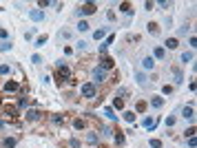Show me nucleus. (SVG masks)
I'll return each instance as SVG.
<instances>
[{
  "instance_id": "obj_1",
  "label": "nucleus",
  "mask_w": 197,
  "mask_h": 148,
  "mask_svg": "<svg viewBox=\"0 0 197 148\" xmlns=\"http://www.w3.org/2000/svg\"><path fill=\"white\" fill-rule=\"evenodd\" d=\"M80 95H82L84 99H95V97H98V88H95V84H91V82L82 84V86H80Z\"/></svg>"
},
{
  "instance_id": "obj_2",
  "label": "nucleus",
  "mask_w": 197,
  "mask_h": 148,
  "mask_svg": "<svg viewBox=\"0 0 197 148\" xmlns=\"http://www.w3.org/2000/svg\"><path fill=\"white\" fill-rule=\"evenodd\" d=\"M67 80H71V71L60 62L58 64V84H60V88H62V82H67Z\"/></svg>"
},
{
  "instance_id": "obj_3",
  "label": "nucleus",
  "mask_w": 197,
  "mask_h": 148,
  "mask_svg": "<svg viewBox=\"0 0 197 148\" xmlns=\"http://www.w3.org/2000/svg\"><path fill=\"white\" fill-rule=\"evenodd\" d=\"M98 11V5L95 2H84V5H80V13L82 16H91V13H95Z\"/></svg>"
},
{
  "instance_id": "obj_4",
  "label": "nucleus",
  "mask_w": 197,
  "mask_h": 148,
  "mask_svg": "<svg viewBox=\"0 0 197 148\" xmlns=\"http://www.w3.org/2000/svg\"><path fill=\"white\" fill-rule=\"evenodd\" d=\"M16 91H20V84H18L16 80L5 82V93H16Z\"/></svg>"
},
{
  "instance_id": "obj_5",
  "label": "nucleus",
  "mask_w": 197,
  "mask_h": 148,
  "mask_svg": "<svg viewBox=\"0 0 197 148\" xmlns=\"http://www.w3.org/2000/svg\"><path fill=\"white\" fill-rule=\"evenodd\" d=\"M29 18L33 22H42L44 20V11H42V9H33V11H29Z\"/></svg>"
},
{
  "instance_id": "obj_6",
  "label": "nucleus",
  "mask_w": 197,
  "mask_h": 148,
  "mask_svg": "<svg viewBox=\"0 0 197 148\" xmlns=\"http://www.w3.org/2000/svg\"><path fill=\"white\" fill-rule=\"evenodd\" d=\"M100 82H104V71L98 67V69H93V82L91 84H100Z\"/></svg>"
},
{
  "instance_id": "obj_7",
  "label": "nucleus",
  "mask_w": 197,
  "mask_h": 148,
  "mask_svg": "<svg viewBox=\"0 0 197 148\" xmlns=\"http://www.w3.org/2000/svg\"><path fill=\"white\" fill-rule=\"evenodd\" d=\"M113 67H115V60H113V58H106V55H104V58H102V62H100V69L106 71V69H113Z\"/></svg>"
},
{
  "instance_id": "obj_8",
  "label": "nucleus",
  "mask_w": 197,
  "mask_h": 148,
  "mask_svg": "<svg viewBox=\"0 0 197 148\" xmlns=\"http://www.w3.org/2000/svg\"><path fill=\"white\" fill-rule=\"evenodd\" d=\"M87 126H89V122L84 117H76V119H73V128H76V131H84Z\"/></svg>"
},
{
  "instance_id": "obj_9",
  "label": "nucleus",
  "mask_w": 197,
  "mask_h": 148,
  "mask_svg": "<svg viewBox=\"0 0 197 148\" xmlns=\"http://www.w3.org/2000/svg\"><path fill=\"white\" fill-rule=\"evenodd\" d=\"M27 119H29V122H38V119L42 117V113L40 110H27V115H24Z\"/></svg>"
},
{
  "instance_id": "obj_10",
  "label": "nucleus",
  "mask_w": 197,
  "mask_h": 148,
  "mask_svg": "<svg viewBox=\"0 0 197 148\" xmlns=\"http://www.w3.org/2000/svg\"><path fill=\"white\" fill-rule=\"evenodd\" d=\"M151 106H153V108H162V106H164V97H162V95H153V97H151Z\"/></svg>"
},
{
  "instance_id": "obj_11",
  "label": "nucleus",
  "mask_w": 197,
  "mask_h": 148,
  "mask_svg": "<svg viewBox=\"0 0 197 148\" xmlns=\"http://www.w3.org/2000/svg\"><path fill=\"white\" fill-rule=\"evenodd\" d=\"M182 117H184V119H193V117H195V108H193V106H184V108H182Z\"/></svg>"
},
{
  "instance_id": "obj_12",
  "label": "nucleus",
  "mask_w": 197,
  "mask_h": 148,
  "mask_svg": "<svg viewBox=\"0 0 197 148\" xmlns=\"http://www.w3.org/2000/svg\"><path fill=\"white\" fill-rule=\"evenodd\" d=\"M113 139H115L117 146H124V139H126V137H124V133H122V131H115V133H113Z\"/></svg>"
},
{
  "instance_id": "obj_13",
  "label": "nucleus",
  "mask_w": 197,
  "mask_h": 148,
  "mask_svg": "<svg viewBox=\"0 0 197 148\" xmlns=\"http://www.w3.org/2000/svg\"><path fill=\"white\" fill-rule=\"evenodd\" d=\"M171 71H173V75H175V84H182V82H184V75H182V71L177 69V67H173Z\"/></svg>"
},
{
  "instance_id": "obj_14",
  "label": "nucleus",
  "mask_w": 197,
  "mask_h": 148,
  "mask_svg": "<svg viewBox=\"0 0 197 148\" xmlns=\"http://www.w3.org/2000/svg\"><path fill=\"white\" fill-rule=\"evenodd\" d=\"M87 142H89L91 146H95V144L100 142V135H98V133H87Z\"/></svg>"
},
{
  "instance_id": "obj_15",
  "label": "nucleus",
  "mask_w": 197,
  "mask_h": 148,
  "mask_svg": "<svg viewBox=\"0 0 197 148\" xmlns=\"http://www.w3.org/2000/svg\"><path fill=\"white\" fill-rule=\"evenodd\" d=\"M2 148H16V137H5V139H2Z\"/></svg>"
},
{
  "instance_id": "obj_16",
  "label": "nucleus",
  "mask_w": 197,
  "mask_h": 148,
  "mask_svg": "<svg viewBox=\"0 0 197 148\" xmlns=\"http://www.w3.org/2000/svg\"><path fill=\"white\" fill-rule=\"evenodd\" d=\"M164 47H166V49H177V47H180V40H177V38H168Z\"/></svg>"
},
{
  "instance_id": "obj_17",
  "label": "nucleus",
  "mask_w": 197,
  "mask_h": 148,
  "mask_svg": "<svg viewBox=\"0 0 197 148\" xmlns=\"http://www.w3.org/2000/svg\"><path fill=\"white\" fill-rule=\"evenodd\" d=\"M113 40H115V35H109V38L104 40V44H102V47H100V53H102V55H104V53H106V49H109V44H111V42H113Z\"/></svg>"
},
{
  "instance_id": "obj_18",
  "label": "nucleus",
  "mask_w": 197,
  "mask_h": 148,
  "mask_svg": "<svg viewBox=\"0 0 197 148\" xmlns=\"http://www.w3.org/2000/svg\"><path fill=\"white\" fill-rule=\"evenodd\" d=\"M153 53H155V58H157V60H164V58H166V49H164V47H155V51H153Z\"/></svg>"
},
{
  "instance_id": "obj_19",
  "label": "nucleus",
  "mask_w": 197,
  "mask_h": 148,
  "mask_svg": "<svg viewBox=\"0 0 197 148\" xmlns=\"http://www.w3.org/2000/svg\"><path fill=\"white\" fill-rule=\"evenodd\" d=\"M142 67H144V69H151V71H153L155 62H153V58H151V55H148V58H144V60H142Z\"/></svg>"
},
{
  "instance_id": "obj_20",
  "label": "nucleus",
  "mask_w": 197,
  "mask_h": 148,
  "mask_svg": "<svg viewBox=\"0 0 197 148\" xmlns=\"http://www.w3.org/2000/svg\"><path fill=\"white\" fill-rule=\"evenodd\" d=\"M5 115H9V117H18V108H16V106H5Z\"/></svg>"
},
{
  "instance_id": "obj_21",
  "label": "nucleus",
  "mask_w": 197,
  "mask_h": 148,
  "mask_svg": "<svg viewBox=\"0 0 197 148\" xmlns=\"http://www.w3.org/2000/svg\"><path fill=\"white\" fill-rule=\"evenodd\" d=\"M124 119L128 124H135V113H133V110H124Z\"/></svg>"
},
{
  "instance_id": "obj_22",
  "label": "nucleus",
  "mask_w": 197,
  "mask_h": 148,
  "mask_svg": "<svg viewBox=\"0 0 197 148\" xmlns=\"http://www.w3.org/2000/svg\"><path fill=\"white\" fill-rule=\"evenodd\" d=\"M104 115H106L109 119H113V122H117V115H115L113 108H104Z\"/></svg>"
},
{
  "instance_id": "obj_23",
  "label": "nucleus",
  "mask_w": 197,
  "mask_h": 148,
  "mask_svg": "<svg viewBox=\"0 0 197 148\" xmlns=\"http://www.w3.org/2000/svg\"><path fill=\"white\" fill-rule=\"evenodd\" d=\"M0 75H11V67L9 64H0Z\"/></svg>"
},
{
  "instance_id": "obj_24",
  "label": "nucleus",
  "mask_w": 197,
  "mask_h": 148,
  "mask_svg": "<svg viewBox=\"0 0 197 148\" xmlns=\"http://www.w3.org/2000/svg\"><path fill=\"white\" fill-rule=\"evenodd\" d=\"M51 122H53V124H64V115L53 113V115H51Z\"/></svg>"
},
{
  "instance_id": "obj_25",
  "label": "nucleus",
  "mask_w": 197,
  "mask_h": 148,
  "mask_svg": "<svg viewBox=\"0 0 197 148\" xmlns=\"http://www.w3.org/2000/svg\"><path fill=\"white\" fill-rule=\"evenodd\" d=\"M142 124H144V128H155V119L153 117H144Z\"/></svg>"
},
{
  "instance_id": "obj_26",
  "label": "nucleus",
  "mask_w": 197,
  "mask_h": 148,
  "mask_svg": "<svg viewBox=\"0 0 197 148\" xmlns=\"http://www.w3.org/2000/svg\"><path fill=\"white\" fill-rule=\"evenodd\" d=\"M144 110H146V102H137V104H135V110H133V113H144Z\"/></svg>"
},
{
  "instance_id": "obj_27",
  "label": "nucleus",
  "mask_w": 197,
  "mask_h": 148,
  "mask_svg": "<svg viewBox=\"0 0 197 148\" xmlns=\"http://www.w3.org/2000/svg\"><path fill=\"white\" fill-rule=\"evenodd\" d=\"M135 80H137V84H139V86H146V75H144V73H137Z\"/></svg>"
},
{
  "instance_id": "obj_28",
  "label": "nucleus",
  "mask_w": 197,
  "mask_h": 148,
  "mask_svg": "<svg viewBox=\"0 0 197 148\" xmlns=\"http://www.w3.org/2000/svg\"><path fill=\"white\" fill-rule=\"evenodd\" d=\"M120 11H124V13H128V16H131V13H133V9H131V5H128V2H122V5H120Z\"/></svg>"
},
{
  "instance_id": "obj_29",
  "label": "nucleus",
  "mask_w": 197,
  "mask_h": 148,
  "mask_svg": "<svg viewBox=\"0 0 197 148\" xmlns=\"http://www.w3.org/2000/svg\"><path fill=\"white\" fill-rule=\"evenodd\" d=\"M104 35H106V29H98V31H93V38H95V40H102Z\"/></svg>"
},
{
  "instance_id": "obj_30",
  "label": "nucleus",
  "mask_w": 197,
  "mask_h": 148,
  "mask_svg": "<svg viewBox=\"0 0 197 148\" xmlns=\"http://www.w3.org/2000/svg\"><path fill=\"white\" fill-rule=\"evenodd\" d=\"M148 31H151L153 35H157V33H159V27H157V22H148Z\"/></svg>"
},
{
  "instance_id": "obj_31",
  "label": "nucleus",
  "mask_w": 197,
  "mask_h": 148,
  "mask_svg": "<svg viewBox=\"0 0 197 148\" xmlns=\"http://www.w3.org/2000/svg\"><path fill=\"white\" fill-rule=\"evenodd\" d=\"M0 51H11V42H9V40H2V42H0Z\"/></svg>"
},
{
  "instance_id": "obj_32",
  "label": "nucleus",
  "mask_w": 197,
  "mask_h": 148,
  "mask_svg": "<svg viewBox=\"0 0 197 148\" xmlns=\"http://www.w3.org/2000/svg\"><path fill=\"white\" fill-rule=\"evenodd\" d=\"M44 44H46V35H40V38L35 40V44H33V47H38V49H40V47H44Z\"/></svg>"
},
{
  "instance_id": "obj_33",
  "label": "nucleus",
  "mask_w": 197,
  "mask_h": 148,
  "mask_svg": "<svg viewBox=\"0 0 197 148\" xmlns=\"http://www.w3.org/2000/svg\"><path fill=\"white\" fill-rule=\"evenodd\" d=\"M193 58H195L193 53H182V62H184V64H188V62H193Z\"/></svg>"
},
{
  "instance_id": "obj_34",
  "label": "nucleus",
  "mask_w": 197,
  "mask_h": 148,
  "mask_svg": "<svg viewBox=\"0 0 197 148\" xmlns=\"http://www.w3.org/2000/svg\"><path fill=\"white\" fill-rule=\"evenodd\" d=\"M113 106H115L117 110H120V108H124V99H122V97H115V99H113Z\"/></svg>"
},
{
  "instance_id": "obj_35",
  "label": "nucleus",
  "mask_w": 197,
  "mask_h": 148,
  "mask_svg": "<svg viewBox=\"0 0 197 148\" xmlns=\"http://www.w3.org/2000/svg\"><path fill=\"white\" fill-rule=\"evenodd\" d=\"M69 146H71V148H80V139H78V137H71V139H69Z\"/></svg>"
},
{
  "instance_id": "obj_36",
  "label": "nucleus",
  "mask_w": 197,
  "mask_h": 148,
  "mask_svg": "<svg viewBox=\"0 0 197 148\" xmlns=\"http://www.w3.org/2000/svg\"><path fill=\"white\" fill-rule=\"evenodd\" d=\"M78 29H80V31H89V22H87V20H80Z\"/></svg>"
},
{
  "instance_id": "obj_37",
  "label": "nucleus",
  "mask_w": 197,
  "mask_h": 148,
  "mask_svg": "<svg viewBox=\"0 0 197 148\" xmlns=\"http://www.w3.org/2000/svg\"><path fill=\"white\" fill-rule=\"evenodd\" d=\"M27 104H29V99H27V97H20V99H18V108H24Z\"/></svg>"
},
{
  "instance_id": "obj_38",
  "label": "nucleus",
  "mask_w": 197,
  "mask_h": 148,
  "mask_svg": "<svg viewBox=\"0 0 197 148\" xmlns=\"http://www.w3.org/2000/svg\"><path fill=\"white\" fill-rule=\"evenodd\" d=\"M151 148H162V142H159V139H151Z\"/></svg>"
},
{
  "instance_id": "obj_39",
  "label": "nucleus",
  "mask_w": 197,
  "mask_h": 148,
  "mask_svg": "<svg viewBox=\"0 0 197 148\" xmlns=\"http://www.w3.org/2000/svg\"><path fill=\"white\" fill-rule=\"evenodd\" d=\"M31 62H33V64H40V62H42V58H40L38 53H35V55H31Z\"/></svg>"
},
{
  "instance_id": "obj_40",
  "label": "nucleus",
  "mask_w": 197,
  "mask_h": 148,
  "mask_svg": "<svg viewBox=\"0 0 197 148\" xmlns=\"http://www.w3.org/2000/svg\"><path fill=\"white\" fill-rule=\"evenodd\" d=\"M9 38V31L7 29H0V40H7Z\"/></svg>"
},
{
  "instance_id": "obj_41",
  "label": "nucleus",
  "mask_w": 197,
  "mask_h": 148,
  "mask_svg": "<svg viewBox=\"0 0 197 148\" xmlns=\"http://www.w3.org/2000/svg\"><path fill=\"white\" fill-rule=\"evenodd\" d=\"M184 137H195V128L191 126V128H188V131H186V133H184Z\"/></svg>"
},
{
  "instance_id": "obj_42",
  "label": "nucleus",
  "mask_w": 197,
  "mask_h": 148,
  "mask_svg": "<svg viewBox=\"0 0 197 148\" xmlns=\"http://www.w3.org/2000/svg\"><path fill=\"white\" fill-rule=\"evenodd\" d=\"M173 124H175V117H166V126H168V128H171Z\"/></svg>"
},
{
  "instance_id": "obj_43",
  "label": "nucleus",
  "mask_w": 197,
  "mask_h": 148,
  "mask_svg": "<svg viewBox=\"0 0 197 148\" xmlns=\"http://www.w3.org/2000/svg\"><path fill=\"white\" fill-rule=\"evenodd\" d=\"M49 5H51L49 0H40V2H38V7H42V9H44V7H49Z\"/></svg>"
},
{
  "instance_id": "obj_44",
  "label": "nucleus",
  "mask_w": 197,
  "mask_h": 148,
  "mask_svg": "<svg viewBox=\"0 0 197 148\" xmlns=\"http://www.w3.org/2000/svg\"><path fill=\"white\" fill-rule=\"evenodd\" d=\"M60 38H71V31H60Z\"/></svg>"
},
{
  "instance_id": "obj_45",
  "label": "nucleus",
  "mask_w": 197,
  "mask_h": 148,
  "mask_svg": "<svg viewBox=\"0 0 197 148\" xmlns=\"http://www.w3.org/2000/svg\"><path fill=\"white\" fill-rule=\"evenodd\" d=\"M195 144H197V142H195V137H188V146H191V148H195Z\"/></svg>"
},
{
  "instance_id": "obj_46",
  "label": "nucleus",
  "mask_w": 197,
  "mask_h": 148,
  "mask_svg": "<svg viewBox=\"0 0 197 148\" xmlns=\"http://www.w3.org/2000/svg\"><path fill=\"white\" fill-rule=\"evenodd\" d=\"M0 128H5V122H2V119H0Z\"/></svg>"
}]
</instances>
